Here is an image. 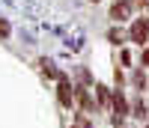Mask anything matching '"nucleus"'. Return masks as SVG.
Listing matches in <instances>:
<instances>
[{
    "label": "nucleus",
    "mask_w": 149,
    "mask_h": 128,
    "mask_svg": "<svg viewBox=\"0 0 149 128\" xmlns=\"http://www.w3.org/2000/svg\"><path fill=\"white\" fill-rule=\"evenodd\" d=\"M146 36H149V21H146V18H137V21L131 24V39L137 42V45H143Z\"/></svg>",
    "instance_id": "1"
},
{
    "label": "nucleus",
    "mask_w": 149,
    "mask_h": 128,
    "mask_svg": "<svg viewBox=\"0 0 149 128\" xmlns=\"http://www.w3.org/2000/svg\"><path fill=\"white\" fill-rule=\"evenodd\" d=\"M128 3H125V0H119V3H113V9H110V18H113V21H125L128 18Z\"/></svg>",
    "instance_id": "2"
},
{
    "label": "nucleus",
    "mask_w": 149,
    "mask_h": 128,
    "mask_svg": "<svg viewBox=\"0 0 149 128\" xmlns=\"http://www.w3.org/2000/svg\"><path fill=\"white\" fill-rule=\"evenodd\" d=\"M57 95H60V104H63V107L72 104V86H69L63 78H60V89H57Z\"/></svg>",
    "instance_id": "3"
},
{
    "label": "nucleus",
    "mask_w": 149,
    "mask_h": 128,
    "mask_svg": "<svg viewBox=\"0 0 149 128\" xmlns=\"http://www.w3.org/2000/svg\"><path fill=\"white\" fill-rule=\"evenodd\" d=\"M113 107H116V116H122V113H125V110H128V104H125V98H122L119 93L113 95Z\"/></svg>",
    "instance_id": "4"
},
{
    "label": "nucleus",
    "mask_w": 149,
    "mask_h": 128,
    "mask_svg": "<svg viewBox=\"0 0 149 128\" xmlns=\"http://www.w3.org/2000/svg\"><path fill=\"white\" fill-rule=\"evenodd\" d=\"M110 101V95H107V89L104 86H98V104H107Z\"/></svg>",
    "instance_id": "5"
},
{
    "label": "nucleus",
    "mask_w": 149,
    "mask_h": 128,
    "mask_svg": "<svg viewBox=\"0 0 149 128\" xmlns=\"http://www.w3.org/2000/svg\"><path fill=\"white\" fill-rule=\"evenodd\" d=\"M78 101H81L84 107H93V104H90V98H86V93H84V89H78Z\"/></svg>",
    "instance_id": "6"
},
{
    "label": "nucleus",
    "mask_w": 149,
    "mask_h": 128,
    "mask_svg": "<svg viewBox=\"0 0 149 128\" xmlns=\"http://www.w3.org/2000/svg\"><path fill=\"white\" fill-rule=\"evenodd\" d=\"M0 36H9V24H6L3 18H0Z\"/></svg>",
    "instance_id": "7"
},
{
    "label": "nucleus",
    "mask_w": 149,
    "mask_h": 128,
    "mask_svg": "<svg viewBox=\"0 0 149 128\" xmlns=\"http://www.w3.org/2000/svg\"><path fill=\"white\" fill-rule=\"evenodd\" d=\"M143 63H146V66H149V51H143Z\"/></svg>",
    "instance_id": "8"
},
{
    "label": "nucleus",
    "mask_w": 149,
    "mask_h": 128,
    "mask_svg": "<svg viewBox=\"0 0 149 128\" xmlns=\"http://www.w3.org/2000/svg\"><path fill=\"white\" fill-rule=\"evenodd\" d=\"M93 3H95V0H93Z\"/></svg>",
    "instance_id": "9"
}]
</instances>
